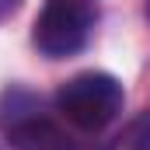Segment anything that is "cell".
<instances>
[{
	"mask_svg": "<svg viewBox=\"0 0 150 150\" xmlns=\"http://www.w3.org/2000/svg\"><path fill=\"white\" fill-rule=\"evenodd\" d=\"M7 147L11 150H74L70 136L42 115H28L7 126Z\"/></svg>",
	"mask_w": 150,
	"mask_h": 150,
	"instance_id": "obj_3",
	"label": "cell"
},
{
	"mask_svg": "<svg viewBox=\"0 0 150 150\" xmlns=\"http://www.w3.org/2000/svg\"><path fill=\"white\" fill-rule=\"evenodd\" d=\"M94 18H98V0H45L35 21V45L52 59L74 56L87 42Z\"/></svg>",
	"mask_w": 150,
	"mask_h": 150,
	"instance_id": "obj_2",
	"label": "cell"
},
{
	"mask_svg": "<svg viewBox=\"0 0 150 150\" xmlns=\"http://www.w3.org/2000/svg\"><path fill=\"white\" fill-rule=\"evenodd\" d=\"M126 150H150V112L140 115L129 133H126Z\"/></svg>",
	"mask_w": 150,
	"mask_h": 150,
	"instance_id": "obj_4",
	"label": "cell"
},
{
	"mask_svg": "<svg viewBox=\"0 0 150 150\" xmlns=\"http://www.w3.org/2000/svg\"><path fill=\"white\" fill-rule=\"evenodd\" d=\"M56 108L63 119L84 129V133H98L122 112V84L112 74H77L67 80L56 94Z\"/></svg>",
	"mask_w": 150,
	"mask_h": 150,
	"instance_id": "obj_1",
	"label": "cell"
},
{
	"mask_svg": "<svg viewBox=\"0 0 150 150\" xmlns=\"http://www.w3.org/2000/svg\"><path fill=\"white\" fill-rule=\"evenodd\" d=\"M14 7H18V0H0V18H4L7 11H14Z\"/></svg>",
	"mask_w": 150,
	"mask_h": 150,
	"instance_id": "obj_5",
	"label": "cell"
}]
</instances>
